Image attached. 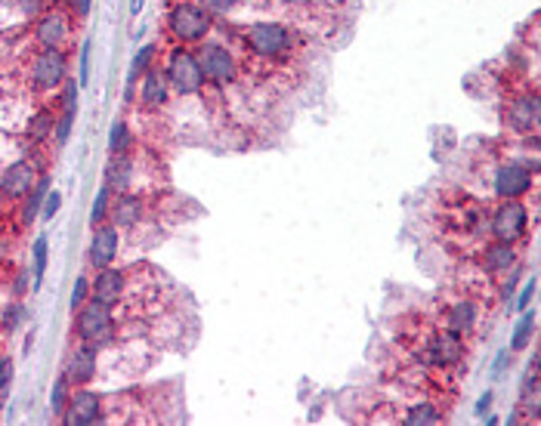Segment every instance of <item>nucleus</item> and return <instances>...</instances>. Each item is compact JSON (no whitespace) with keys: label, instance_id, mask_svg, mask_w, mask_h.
<instances>
[{"label":"nucleus","instance_id":"aec40b11","mask_svg":"<svg viewBox=\"0 0 541 426\" xmlns=\"http://www.w3.org/2000/svg\"><path fill=\"white\" fill-rule=\"evenodd\" d=\"M520 405L532 411V421L541 417V387H538V355H532L529 374L523 380V389H520Z\"/></svg>","mask_w":541,"mask_h":426},{"label":"nucleus","instance_id":"c03bdc74","mask_svg":"<svg viewBox=\"0 0 541 426\" xmlns=\"http://www.w3.org/2000/svg\"><path fill=\"white\" fill-rule=\"evenodd\" d=\"M504 364H507V355L502 353V355H498V362H495V377L502 374V368H504Z\"/></svg>","mask_w":541,"mask_h":426},{"label":"nucleus","instance_id":"7c9ffc66","mask_svg":"<svg viewBox=\"0 0 541 426\" xmlns=\"http://www.w3.org/2000/svg\"><path fill=\"white\" fill-rule=\"evenodd\" d=\"M195 4H199L201 10H207V13H216V16H226V13H232L235 6L241 4V0H195Z\"/></svg>","mask_w":541,"mask_h":426},{"label":"nucleus","instance_id":"bb28decb","mask_svg":"<svg viewBox=\"0 0 541 426\" xmlns=\"http://www.w3.org/2000/svg\"><path fill=\"white\" fill-rule=\"evenodd\" d=\"M127 146H131V127H127L124 121H118V124L112 127V137H108V152L124 155Z\"/></svg>","mask_w":541,"mask_h":426},{"label":"nucleus","instance_id":"49530a36","mask_svg":"<svg viewBox=\"0 0 541 426\" xmlns=\"http://www.w3.org/2000/svg\"><path fill=\"white\" fill-rule=\"evenodd\" d=\"M0 256H4V250H0Z\"/></svg>","mask_w":541,"mask_h":426},{"label":"nucleus","instance_id":"473e14b6","mask_svg":"<svg viewBox=\"0 0 541 426\" xmlns=\"http://www.w3.org/2000/svg\"><path fill=\"white\" fill-rule=\"evenodd\" d=\"M44 272H46V238H38L35 241V284L44 281Z\"/></svg>","mask_w":541,"mask_h":426},{"label":"nucleus","instance_id":"37998d69","mask_svg":"<svg viewBox=\"0 0 541 426\" xmlns=\"http://www.w3.org/2000/svg\"><path fill=\"white\" fill-rule=\"evenodd\" d=\"M25 288H29V275L22 272V275H19V279H16V294H22Z\"/></svg>","mask_w":541,"mask_h":426},{"label":"nucleus","instance_id":"58836bf2","mask_svg":"<svg viewBox=\"0 0 541 426\" xmlns=\"http://www.w3.org/2000/svg\"><path fill=\"white\" fill-rule=\"evenodd\" d=\"M87 69H90V44L80 46V84L87 80Z\"/></svg>","mask_w":541,"mask_h":426},{"label":"nucleus","instance_id":"c9c22d12","mask_svg":"<svg viewBox=\"0 0 541 426\" xmlns=\"http://www.w3.org/2000/svg\"><path fill=\"white\" fill-rule=\"evenodd\" d=\"M13 383V358H0V396L10 389Z\"/></svg>","mask_w":541,"mask_h":426},{"label":"nucleus","instance_id":"7ed1b4c3","mask_svg":"<svg viewBox=\"0 0 541 426\" xmlns=\"http://www.w3.org/2000/svg\"><path fill=\"white\" fill-rule=\"evenodd\" d=\"M165 78H167V87H173V93H180V96H192V93H199L201 87L207 84L205 71H201V65H199V56L189 53L186 46L171 50Z\"/></svg>","mask_w":541,"mask_h":426},{"label":"nucleus","instance_id":"dca6fc26","mask_svg":"<svg viewBox=\"0 0 541 426\" xmlns=\"http://www.w3.org/2000/svg\"><path fill=\"white\" fill-rule=\"evenodd\" d=\"M520 254L513 245H507V241H492V245L483 247V256H479V263H483L486 272L492 275H502V272H511L513 266H517Z\"/></svg>","mask_w":541,"mask_h":426},{"label":"nucleus","instance_id":"4468645a","mask_svg":"<svg viewBox=\"0 0 541 426\" xmlns=\"http://www.w3.org/2000/svg\"><path fill=\"white\" fill-rule=\"evenodd\" d=\"M35 188V167L29 161H16V164L6 167V173L0 177V192L6 198H29V192Z\"/></svg>","mask_w":541,"mask_h":426},{"label":"nucleus","instance_id":"b1692460","mask_svg":"<svg viewBox=\"0 0 541 426\" xmlns=\"http://www.w3.org/2000/svg\"><path fill=\"white\" fill-rule=\"evenodd\" d=\"M46 192H50V177H44L40 182H35V188H31V192H29V205H25V211H22V222H25V226H29V222L40 213V207H44Z\"/></svg>","mask_w":541,"mask_h":426},{"label":"nucleus","instance_id":"c756f323","mask_svg":"<svg viewBox=\"0 0 541 426\" xmlns=\"http://www.w3.org/2000/svg\"><path fill=\"white\" fill-rule=\"evenodd\" d=\"M25 315H29L25 303H10V306L4 309V315H0V324H4V330H16L19 324L25 322Z\"/></svg>","mask_w":541,"mask_h":426},{"label":"nucleus","instance_id":"2f4dec72","mask_svg":"<svg viewBox=\"0 0 541 426\" xmlns=\"http://www.w3.org/2000/svg\"><path fill=\"white\" fill-rule=\"evenodd\" d=\"M108 195H112V188L103 186V188H99V195H97V201H93V213H90V220L97 222V226L106 220V213H108Z\"/></svg>","mask_w":541,"mask_h":426},{"label":"nucleus","instance_id":"20e7f679","mask_svg":"<svg viewBox=\"0 0 541 426\" xmlns=\"http://www.w3.org/2000/svg\"><path fill=\"white\" fill-rule=\"evenodd\" d=\"M211 13L201 10L199 4H177L167 13V35L180 44H199L211 31Z\"/></svg>","mask_w":541,"mask_h":426},{"label":"nucleus","instance_id":"a19ab883","mask_svg":"<svg viewBox=\"0 0 541 426\" xmlns=\"http://www.w3.org/2000/svg\"><path fill=\"white\" fill-rule=\"evenodd\" d=\"M72 6L78 16H87V13H90V0H72Z\"/></svg>","mask_w":541,"mask_h":426},{"label":"nucleus","instance_id":"9b49d317","mask_svg":"<svg viewBox=\"0 0 541 426\" xmlns=\"http://www.w3.org/2000/svg\"><path fill=\"white\" fill-rule=\"evenodd\" d=\"M63 421L69 426H93L103 421V398L90 389H78L69 396V405L63 411Z\"/></svg>","mask_w":541,"mask_h":426},{"label":"nucleus","instance_id":"6ab92c4d","mask_svg":"<svg viewBox=\"0 0 541 426\" xmlns=\"http://www.w3.org/2000/svg\"><path fill=\"white\" fill-rule=\"evenodd\" d=\"M139 99H143V105H148V108L167 105V99H171V87H167L165 74L148 69L143 78H139Z\"/></svg>","mask_w":541,"mask_h":426},{"label":"nucleus","instance_id":"ddd939ff","mask_svg":"<svg viewBox=\"0 0 541 426\" xmlns=\"http://www.w3.org/2000/svg\"><path fill=\"white\" fill-rule=\"evenodd\" d=\"M124 288H127V275L121 272V269H99L97 279L90 284V297L99 303H106V306H118L121 300H124Z\"/></svg>","mask_w":541,"mask_h":426},{"label":"nucleus","instance_id":"a211bd4d","mask_svg":"<svg viewBox=\"0 0 541 426\" xmlns=\"http://www.w3.org/2000/svg\"><path fill=\"white\" fill-rule=\"evenodd\" d=\"M65 38H69V16L65 13L50 10L46 16H40L38 22V40L44 46H53V50H63Z\"/></svg>","mask_w":541,"mask_h":426},{"label":"nucleus","instance_id":"39448f33","mask_svg":"<svg viewBox=\"0 0 541 426\" xmlns=\"http://www.w3.org/2000/svg\"><path fill=\"white\" fill-rule=\"evenodd\" d=\"M291 31L282 22H254L245 31V44L251 46L254 56L260 59H279L291 50Z\"/></svg>","mask_w":541,"mask_h":426},{"label":"nucleus","instance_id":"f8f14e48","mask_svg":"<svg viewBox=\"0 0 541 426\" xmlns=\"http://www.w3.org/2000/svg\"><path fill=\"white\" fill-rule=\"evenodd\" d=\"M97 368H99V349L80 340L72 349L69 362H65V377H69L72 387H87L97 377Z\"/></svg>","mask_w":541,"mask_h":426},{"label":"nucleus","instance_id":"5701e85b","mask_svg":"<svg viewBox=\"0 0 541 426\" xmlns=\"http://www.w3.org/2000/svg\"><path fill=\"white\" fill-rule=\"evenodd\" d=\"M131 173H133L131 158H124V155H114V161L108 164V173H106V186L112 188V192L121 195L127 186H131Z\"/></svg>","mask_w":541,"mask_h":426},{"label":"nucleus","instance_id":"4be33fe9","mask_svg":"<svg viewBox=\"0 0 541 426\" xmlns=\"http://www.w3.org/2000/svg\"><path fill=\"white\" fill-rule=\"evenodd\" d=\"M443 421H445V414L436 408V405H430V402L415 405V408H409L402 417H399V423H405V426H436V423H443Z\"/></svg>","mask_w":541,"mask_h":426},{"label":"nucleus","instance_id":"423d86ee","mask_svg":"<svg viewBox=\"0 0 541 426\" xmlns=\"http://www.w3.org/2000/svg\"><path fill=\"white\" fill-rule=\"evenodd\" d=\"M199 65L205 71V78L216 87H229L239 78V63H235L232 50H226L223 44H205L199 53Z\"/></svg>","mask_w":541,"mask_h":426},{"label":"nucleus","instance_id":"a878e982","mask_svg":"<svg viewBox=\"0 0 541 426\" xmlns=\"http://www.w3.org/2000/svg\"><path fill=\"white\" fill-rule=\"evenodd\" d=\"M532 330H536V315L529 313V315H523V322H520V328L513 330V340H511V349H513V353H520V349L529 347Z\"/></svg>","mask_w":541,"mask_h":426},{"label":"nucleus","instance_id":"0eeeda50","mask_svg":"<svg viewBox=\"0 0 541 426\" xmlns=\"http://www.w3.org/2000/svg\"><path fill=\"white\" fill-rule=\"evenodd\" d=\"M464 353H468L464 340L445 328L424 340V362L433 364V368H455V364L464 358Z\"/></svg>","mask_w":541,"mask_h":426},{"label":"nucleus","instance_id":"f3484780","mask_svg":"<svg viewBox=\"0 0 541 426\" xmlns=\"http://www.w3.org/2000/svg\"><path fill=\"white\" fill-rule=\"evenodd\" d=\"M118 256V229L114 226H97V235L90 241V263L93 269H106L112 266V260Z\"/></svg>","mask_w":541,"mask_h":426},{"label":"nucleus","instance_id":"c85d7f7f","mask_svg":"<svg viewBox=\"0 0 541 426\" xmlns=\"http://www.w3.org/2000/svg\"><path fill=\"white\" fill-rule=\"evenodd\" d=\"M152 59H155V46L152 44L139 46V53L133 56V65H131V80L143 78V74L152 69Z\"/></svg>","mask_w":541,"mask_h":426},{"label":"nucleus","instance_id":"9d476101","mask_svg":"<svg viewBox=\"0 0 541 426\" xmlns=\"http://www.w3.org/2000/svg\"><path fill=\"white\" fill-rule=\"evenodd\" d=\"M538 118H541V108H538L536 93H520V96H513L504 108V124L511 127V130H517L520 137H523V133H536Z\"/></svg>","mask_w":541,"mask_h":426},{"label":"nucleus","instance_id":"4c0bfd02","mask_svg":"<svg viewBox=\"0 0 541 426\" xmlns=\"http://www.w3.org/2000/svg\"><path fill=\"white\" fill-rule=\"evenodd\" d=\"M72 118H74V112H63V121H59V127H56V142L63 146L65 139H69V133H72Z\"/></svg>","mask_w":541,"mask_h":426},{"label":"nucleus","instance_id":"79ce46f5","mask_svg":"<svg viewBox=\"0 0 541 426\" xmlns=\"http://www.w3.org/2000/svg\"><path fill=\"white\" fill-rule=\"evenodd\" d=\"M489 405H492V392H486V396L477 402V414H486V411H489Z\"/></svg>","mask_w":541,"mask_h":426},{"label":"nucleus","instance_id":"f03ea898","mask_svg":"<svg viewBox=\"0 0 541 426\" xmlns=\"http://www.w3.org/2000/svg\"><path fill=\"white\" fill-rule=\"evenodd\" d=\"M532 226V216L526 211V205L520 198L502 201V205L492 211L489 216V235L492 241H507V245H517V241L526 238Z\"/></svg>","mask_w":541,"mask_h":426},{"label":"nucleus","instance_id":"6e6552de","mask_svg":"<svg viewBox=\"0 0 541 426\" xmlns=\"http://www.w3.org/2000/svg\"><path fill=\"white\" fill-rule=\"evenodd\" d=\"M69 74V59H65L63 50H53V46H44L35 59H31V80H35L38 90H53L59 87Z\"/></svg>","mask_w":541,"mask_h":426},{"label":"nucleus","instance_id":"e433bc0d","mask_svg":"<svg viewBox=\"0 0 541 426\" xmlns=\"http://www.w3.org/2000/svg\"><path fill=\"white\" fill-rule=\"evenodd\" d=\"M59 198H63L59 192H50V195L44 198V207H40V216H44V220H53V216H56V211H59Z\"/></svg>","mask_w":541,"mask_h":426},{"label":"nucleus","instance_id":"393cba45","mask_svg":"<svg viewBox=\"0 0 541 426\" xmlns=\"http://www.w3.org/2000/svg\"><path fill=\"white\" fill-rule=\"evenodd\" d=\"M69 396H72V383H69V377L63 374L56 383H53V392H50V408L56 417H63L65 405H69Z\"/></svg>","mask_w":541,"mask_h":426},{"label":"nucleus","instance_id":"cd10ccee","mask_svg":"<svg viewBox=\"0 0 541 426\" xmlns=\"http://www.w3.org/2000/svg\"><path fill=\"white\" fill-rule=\"evenodd\" d=\"M50 130H53V112H50V108H44V112H38L35 118H31L29 137L35 142H40L44 137H50Z\"/></svg>","mask_w":541,"mask_h":426},{"label":"nucleus","instance_id":"412c9836","mask_svg":"<svg viewBox=\"0 0 541 426\" xmlns=\"http://www.w3.org/2000/svg\"><path fill=\"white\" fill-rule=\"evenodd\" d=\"M139 216H143V201H139L137 195L121 192V198L114 201V207H112V222H114V226L131 229V226H137V222H139Z\"/></svg>","mask_w":541,"mask_h":426},{"label":"nucleus","instance_id":"2eb2a0df","mask_svg":"<svg viewBox=\"0 0 541 426\" xmlns=\"http://www.w3.org/2000/svg\"><path fill=\"white\" fill-rule=\"evenodd\" d=\"M477 322H479V306H477V300L464 297V300H455V303L449 306L443 328L452 330V334H458V337H468V334H473V330H477Z\"/></svg>","mask_w":541,"mask_h":426},{"label":"nucleus","instance_id":"f704fd0d","mask_svg":"<svg viewBox=\"0 0 541 426\" xmlns=\"http://www.w3.org/2000/svg\"><path fill=\"white\" fill-rule=\"evenodd\" d=\"M63 112H78V84H74V80H65Z\"/></svg>","mask_w":541,"mask_h":426},{"label":"nucleus","instance_id":"a18cd8bd","mask_svg":"<svg viewBox=\"0 0 541 426\" xmlns=\"http://www.w3.org/2000/svg\"><path fill=\"white\" fill-rule=\"evenodd\" d=\"M143 4H146V0H131V13H139V10H143Z\"/></svg>","mask_w":541,"mask_h":426},{"label":"nucleus","instance_id":"ea45409f","mask_svg":"<svg viewBox=\"0 0 541 426\" xmlns=\"http://www.w3.org/2000/svg\"><path fill=\"white\" fill-rule=\"evenodd\" d=\"M532 294H536V279H529V284H526V290H523V297L517 300V309H526L529 306V300H532Z\"/></svg>","mask_w":541,"mask_h":426},{"label":"nucleus","instance_id":"72a5a7b5","mask_svg":"<svg viewBox=\"0 0 541 426\" xmlns=\"http://www.w3.org/2000/svg\"><path fill=\"white\" fill-rule=\"evenodd\" d=\"M90 300V281L80 275L78 281H74V290H72V309H78V306H84V303Z\"/></svg>","mask_w":541,"mask_h":426},{"label":"nucleus","instance_id":"1a4fd4ad","mask_svg":"<svg viewBox=\"0 0 541 426\" xmlns=\"http://www.w3.org/2000/svg\"><path fill=\"white\" fill-rule=\"evenodd\" d=\"M532 177H536V171H532V167H523L520 161L498 164L495 177H492V192H495L498 198H504V201L523 198V195L532 188Z\"/></svg>","mask_w":541,"mask_h":426},{"label":"nucleus","instance_id":"f257e3e1","mask_svg":"<svg viewBox=\"0 0 541 426\" xmlns=\"http://www.w3.org/2000/svg\"><path fill=\"white\" fill-rule=\"evenodd\" d=\"M74 330H78V340L90 343V347L103 349L114 340V315L112 306L99 300H87L84 306H78V319H74Z\"/></svg>","mask_w":541,"mask_h":426}]
</instances>
